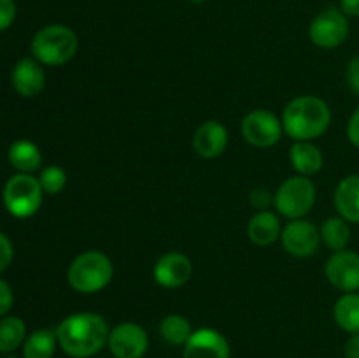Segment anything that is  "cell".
<instances>
[{
    "instance_id": "1",
    "label": "cell",
    "mask_w": 359,
    "mask_h": 358,
    "mask_svg": "<svg viewBox=\"0 0 359 358\" xmlns=\"http://www.w3.org/2000/svg\"><path fill=\"white\" fill-rule=\"evenodd\" d=\"M60 347L72 358H90L97 354L109 340V325L100 314L76 312L56 326Z\"/></svg>"
},
{
    "instance_id": "2",
    "label": "cell",
    "mask_w": 359,
    "mask_h": 358,
    "mask_svg": "<svg viewBox=\"0 0 359 358\" xmlns=\"http://www.w3.org/2000/svg\"><path fill=\"white\" fill-rule=\"evenodd\" d=\"M332 111L323 98L302 95L284 107L283 128L294 140H314L328 130Z\"/></svg>"
},
{
    "instance_id": "3",
    "label": "cell",
    "mask_w": 359,
    "mask_h": 358,
    "mask_svg": "<svg viewBox=\"0 0 359 358\" xmlns=\"http://www.w3.org/2000/svg\"><path fill=\"white\" fill-rule=\"evenodd\" d=\"M114 276V267L105 253L90 249L72 260L67 270V281L79 293H97L104 290Z\"/></svg>"
},
{
    "instance_id": "4",
    "label": "cell",
    "mask_w": 359,
    "mask_h": 358,
    "mask_svg": "<svg viewBox=\"0 0 359 358\" xmlns=\"http://www.w3.org/2000/svg\"><path fill=\"white\" fill-rule=\"evenodd\" d=\"M32 55L42 65L58 67L76 56L79 41L65 25H48L32 39Z\"/></svg>"
},
{
    "instance_id": "5",
    "label": "cell",
    "mask_w": 359,
    "mask_h": 358,
    "mask_svg": "<svg viewBox=\"0 0 359 358\" xmlns=\"http://www.w3.org/2000/svg\"><path fill=\"white\" fill-rule=\"evenodd\" d=\"M316 204V185L307 175L286 179L273 193V206L283 216L300 220L312 211Z\"/></svg>"
},
{
    "instance_id": "6",
    "label": "cell",
    "mask_w": 359,
    "mask_h": 358,
    "mask_svg": "<svg viewBox=\"0 0 359 358\" xmlns=\"http://www.w3.org/2000/svg\"><path fill=\"white\" fill-rule=\"evenodd\" d=\"M42 186L32 174H16L4 186V206L14 218H30L41 209Z\"/></svg>"
},
{
    "instance_id": "7",
    "label": "cell",
    "mask_w": 359,
    "mask_h": 358,
    "mask_svg": "<svg viewBox=\"0 0 359 358\" xmlns=\"http://www.w3.org/2000/svg\"><path fill=\"white\" fill-rule=\"evenodd\" d=\"M309 35L318 48L333 49L346 42L349 35V21L340 9L326 7L312 20Z\"/></svg>"
},
{
    "instance_id": "8",
    "label": "cell",
    "mask_w": 359,
    "mask_h": 358,
    "mask_svg": "<svg viewBox=\"0 0 359 358\" xmlns=\"http://www.w3.org/2000/svg\"><path fill=\"white\" fill-rule=\"evenodd\" d=\"M283 121L272 111L256 109L242 121V135L255 147H272L283 137Z\"/></svg>"
},
{
    "instance_id": "9",
    "label": "cell",
    "mask_w": 359,
    "mask_h": 358,
    "mask_svg": "<svg viewBox=\"0 0 359 358\" xmlns=\"http://www.w3.org/2000/svg\"><path fill=\"white\" fill-rule=\"evenodd\" d=\"M107 344L114 358H142L149 346V337L140 325L125 321L111 330Z\"/></svg>"
},
{
    "instance_id": "10",
    "label": "cell",
    "mask_w": 359,
    "mask_h": 358,
    "mask_svg": "<svg viewBox=\"0 0 359 358\" xmlns=\"http://www.w3.org/2000/svg\"><path fill=\"white\" fill-rule=\"evenodd\" d=\"M325 274L330 284L344 293L359 290V255L351 249L333 251L326 262Z\"/></svg>"
},
{
    "instance_id": "11",
    "label": "cell",
    "mask_w": 359,
    "mask_h": 358,
    "mask_svg": "<svg viewBox=\"0 0 359 358\" xmlns=\"http://www.w3.org/2000/svg\"><path fill=\"white\" fill-rule=\"evenodd\" d=\"M280 237H283L284 249L290 255L305 258L318 251L319 242H321V232L312 221L300 218V220H291Z\"/></svg>"
},
{
    "instance_id": "12",
    "label": "cell",
    "mask_w": 359,
    "mask_h": 358,
    "mask_svg": "<svg viewBox=\"0 0 359 358\" xmlns=\"http://www.w3.org/2000/svg\"><path fill=\"white\" fill-rule=\"evenodd\" d=\"M154 279L160 286L175 290L184 286L193 274V263L186 255L177 251L167 253L154 265Z\"/></svg>"
},
{
    "instance_id": "13",
    "label": "cell",
    "mask_w": 359,
    "mask_h": 358,
    "mask_svg": "<svg viewBox=\"0 0 359 358\" xmlns=\"http://www.w3.org/2000/svg\"><path fill=\"white\" fill-rule=\"evenodd\" d=\"M182 358H230V344L217 330L198 329L184 344Z\"/></svg>"
},
{
    "instance_id": "14",
    "label": "cell",
    "mask_w": 359,
    "mask_h": 358,
    "mask_svg": "<svg viewBox=\"0 0 359 358\" xmlns=\"http://www.w3.org/2000/svg\"><path fill=\"white\" fill-rule=\"evenodd\" d=\"M228 146V130L223 123L210 119L202 123L193 135V150L202 158H217Z\"/></svg>"
},
{
    "instance_id": "15",
    "label": "cell",
    "mask_w": 359,
    "mask_h": 358,
    "mask_svg": "<svg viewBox=\"0 0 359 358\" xmlns=\"http://www.w3.org/2000/svg\"><path fill=\"white\" fill-rule=\"evenodd\" d=\"M42 63H39L35 58H21L14 65L11 81L13 86L21 97L32 98L37 97L46 86V74L42 69Z\"/></svg>"
},
{
    "instance_id": "16",
    "label": "cell",
    "mask_w": 359,
    "mask_h": 358,
    "mask_svg": "<svg viewBox=\"0 0 359 358\" xmlns=\"http://www.w3.org/2000/svg\"><path fill=\"white\" fill-rule=\"evenodd\" d=\"M335 207L340 216L351 223H359V174L344 178L335 192Z\"/></svg>"
},
{
    "instance_id": "17",
    "label": "cell",
    "mask_w": 359,
    "mask_h": 358,
    "mask_svg": "<svg viewBox=\"0 0 359 358\" xmlns=\"http://www.w3.org/2000/svg\"><path fill=\"white\" fill-rule=\"evenodd\" d=\"M290 160L300 175H314L323 168V153L311 140H297L290 150Z\"/></svg>"
},
{
    "instance_id": "18",
    "label": "cell",
    "mask_w": 359,
    "mask_h": 358,
    "mask_svg": "<svg viewBox=\"0 0 359 358\" xmlns=\"http://www.w3.org/2000/svg\"><path fill=\"white\" fill-rule=\"evenodd\" d=\"M280 234V221L272 211H259L249 220L248 235L256 246H270Z\"/></svg>"
},
{
    "instance_id": "19",
    "label": "cell",
    "mask_w": 359,
    "mask_h": 358,
    "mask_svg": "<svg viewBox=\"0 0 359 358\" xmlns=\"http://www.w3.org/2000/svg\"><path fill=\"white\" fill-rule=\"evenodd\" d=\"M7 158H9V164L21 174H32V172L39 171L42 165L41 150L37 147V144L27 139H20L11 144Z\"/></svg>"
},
{
    "instance_id": "20",
    "label": "cell",
    "mask_w": 359,
    "mask_h": 358,
    "mask_svg": "<svg viewBox=\"0 0 359 358\" xmlns=\"http://www.w3.org/2000/svg\"><path fill=\"white\" fill-rule=\"evenodd\" d=\"M337 325L349 333H359V293H344L333 307Z\"/></svg>"
},
{
    "instance_id": "21",
    "label": "cell",
    "mask_w": 359,
    "mask_h": 358,
    "mask_svg": "<svg viewBox=\"0 0 359 358\" xmlns=\"http://www.w3.org/2000/svg\"><path fill=\"white\" fill-rule=\"evenodd\" d=\"M56 344V332L49 329L35 330L23 343V358H53Z\"/></svg>"
},
{
    "instance_id": "22",
    "label": "cell",
    "mask_w": 359,
    "mask_h": 358,
    "mask_svg": "<svg viewBox=\"0 0 359 358\" xmlns=\"http://www.w3.org/2000/svg\"><path fill=\"white\" fill-rule=\"evenodd\" d=\"M27 337V325L18 316H4L0 319V353H13Z\"/></svg>"
},
{
    "instance_id": "23",
    "label": "cell",
    "mask_w": 359,
    "mask_h": 358,
    "mask_svg": "<svg viewBox=\"0 0 359 358\" xmlns=\"http://www.w3.org/2000/svg\"><path fill=\"white\" fill-rule=\"evenodd\" d=\"M321 239L332 251L346 249L351 241V228L342 216L328 218L321 227Z\"/></svg>"
},
{
    "instance_id": "24",
    "label": "cell",
    "mask_w": 359,
    "mask_h": 358,
    "mask_svg": "<svg viewBox=\"0 0 359 358\" xmlns=\"http://www.w3.org/2000/svg\"><path fill=\"white\" fill-rule=\"evenodd\" d=\"M160 333L168 344H174V346H181L189 340V337L193 336L191 323L181 314H170L165 316L161 319L160 325Z\"/></svg>"
},
{
    "instance_id": "25",
    "label": "cell",
    "mask_w": 359,
    "mask_h": 358,
    "mask_svg": "<svg viewBox=\"0 0 359 358\" xmlns=\"http://www.w3.org/2000/svg\"><path fill=\"white\" fill-rule=\"evenodd\" d=\"M39 183H41L42 192L44 193H48V195H58L67 186V174L58 165H49V167L42 168Z\"/></svg>"
},
{
    "instance_id": "26",
    "label": "cell",
    "mask_w": 359,
    "mask_h": 358,
    "mask_svg": "<svg viewBox=\"0 0 359 358\" xmlns=\"http://www.w3.org/2000/svg\"><path fill=\"white\" fill-rule=\"evenodd\" d=\"M16 20V2L14 0H0V32L7 30Z\"/></svg>"
},
{
    "instance_id": "27",
    "label": "cell",
    "mask_w": 359,
    "mask_h": 358,
    "mask_svg": "<svg viewBox=\"0 0 359 358\" xmlns=\"http://www.w3.org/2000/svg\"><path fill=\"white\" fill-rule=\"evenodd\" d=\"M249 200L258 211H269V207L273 206V195L265 188H256L249 197Z\"/></svg>"
},
{
    "instance_id": "28",
    "label": "cell",
    "mask_w": 359,
    "mask_h": 358,
    "mask_svg": "<svg viewBox=\"0 0 359 358\" xmlns=\"http://www.w3.org/2000/svg\"><path fill=\"white\" fill-rule=\"evenodd\" d=\"M13 256H14V249H13V242L9 241L6 234L0 232V272L7 269L13 262Z\"/></svg>"
},
{
    "instance_id": "29",
    "label": "cell",
    "mask_w": 359,
    "mask_h": 358,
    "mask_svg": "<svg viewBox=\"0 0 359 358\" xmlns=\"http://www.w3.org/2000/svg\"><path fill=\"white\" fill-rule=\"evenodd\" d=\"M13 302H14L13 290H11V286L6 283V281L0 279V318H4V316L11 311Z\"/></svg>"
},
{
    "instance_id": "30",
    "label": "cell",
    "mask_w": 359,
    "mask_h": 358,
    "mask_svg": "<svg viewBox=\"0 0 359 358\" xmlns=\"http://www.w3.org/2000/svg\"><path fill=\"white\" fill-rule=\"evenodd\" d=\"M346 79L351 90H353L356 95H359V55L354 56V58L349 62V65H347Z\"/></svg>"
},
{
    "instance_id": "31",
    "label": "cell",
    "mask_w": 359,
    "mask_h": 358,
    "mask_svg": "<svg viewBox=\"0 0 359 358\" xmlns=\"http://www.w3.org/2000/svg\"><path fill=\"white\" fill-rule=\"evenodd\" d=\"M347 137H349V140L354 146L359 147V105L349 119V125H347Z\"/></svg>"
},
{
    "instance_id": "32",
    "label": "cell",
    "mask_w": 359,
    "mask_h": 358,
    "mask_svg": "<svg viewBox=\"0 0 359 358\" xmlns=\"http://www.w3.org/2000/svg\"><path fill=\"white\" fill-rule=\"evenodd\" d=\"M344 353H346V358H359V333H351L344 346Z\"/></svg>"
},
{
    "instance_id": "33",
    "label": "cell",
    "mask_w": 359,
    "mask_h": 358,
    "mask_svg": "<svg viewBox=\"0 0 359 358\" xmlns=\"http://www.w3.org/2000/svg\"><path fill=\"white\" fill-rule=\"evenodd\" d=\"M340 11H342L346 16H359V0H340Z\"/></svg>"
},
{
    "instance_id": "34",
    "label": "cell",
    "mask_w": 359,
    "mask_h": 358,
    "mask_svg": "<svg viewBox=\"0 0 359 358\" xmlns=\"http://www.w3.org/2000/svg\"><path fill=\"white\" fill-rule=\"evenodd\" d=\"M189 2H191V4H202V2H205V0H189Z\"/></svg>"
},
{
    "instance_id": "35",
    "label": "cell",
    "mask_w": 359,
    "mask_h": 358,
    "mask_svg": "<svg viewBox=\"0 0 359 358\" xmlns=\"http://www.w3.org/2000/svg\"><path fill=\"white\" fill-rule=\"evenodd\" d=\"M6 358H16V357H6Z\"/></svg>"
}]
</instances>
